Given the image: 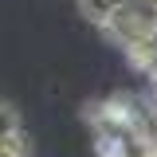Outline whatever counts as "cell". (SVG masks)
I'll return each mask as SVG.
<instances>
[{
  "label": "cell",
  "instance_id": "1",
  "mask_svg": "<svg viewBox=\"0 0 157 157\" xmlns=\"http://www.w3.org/2000/svg\"><path fill=\"white\" fill-rule=\"evenodd\" d=\"M130 4H134V0H78V16L98 24V28H106V24L114 16H122Z\"/></svg>",
  "mask_w": 157,
  "mask_h": 157
},
{
  "label": "cell",
  "instance_id": "2",
  "mask_svg": "<svg viewBox=\"0 0 157 157\" xmlns=\"http://www.w3.org/2000/svg\"><path fill=\"white\" fill-rule=\"evenodd\" d=\"M24 134V126H20V114L16 106H8V102H0V141H8V137Z\"/></svg>",
  "mask_w": 157,
  "mask_h": 157
}]
</instances>
